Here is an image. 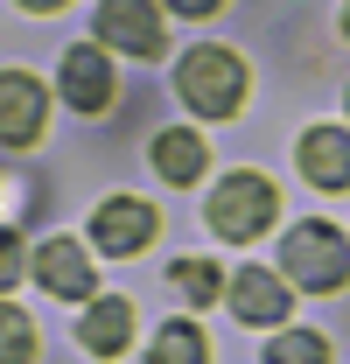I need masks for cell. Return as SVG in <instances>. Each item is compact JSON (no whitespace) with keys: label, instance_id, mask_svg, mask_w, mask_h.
<instances>
[{"label":"cell","instance_id":"1","mask_svg":"<svg viewBox=\"0 0 350 364\" xmlns=\"http://www.w3.org/2000/svg\"><path fill=\"white\" fill-rule=\"evenodd\" d=\"M273 218H280V196H273V182L253 176V168H238V176H224L218 189H211V231L231 238V245H253Z\"/></svg>","mask_w":350,"mask_h":364},{"label":"cell","instance_id":"18","mask_svg":"<svg viewBox=\"0 0 350 364\" xmlns=\"http://www.w3.org/2000/svg\"><path fill=\"white\" fill-rule=\"evenodd\" d=\"M344 28H350V7H344Z\"/></svg>","mask_w":350,"mask_h":364},{"label":"cell","instance_id":"8","mask_svg":"<svg viewBox=\"0 0 350 364\" xmlns=\"http://www.w3.org/2000/svg\"><path fill=\"white\" fill-rule=\"evenodd\" d=\"M302 176L315 189H350V134L344 127H308L302 134Z\"/></svg>","mask_w":350,"mask_h":364},{"label":"cell","instance_id":"16","mask_svg":"<svg viewBox=\"0 0 350 364\" xmlns=\"http://www.w3.org/2000/svg\"><path fill=\"white\" fill-rule=\"evenodd\" d=\"M28 358H36V322L0 301V364H28Z\"/></svg>","mask_w":350,"mask_h":364},{"label":"cell","instance_id":"11","mask_svg":"<svg viewBox=\"0 0 350 364\" xmlns=\"http://www.w3.org/2000/svg\"><path fill=\"white\" fill-rule=\"evenodd\" d=\"M78 343H85L91 358H120L133 343V309L127 301H91L85 322H78Z\"/></svg>","mask_w":350,"mask_h":364},{"label":"cell","instance_id":"13","mask_svg":"<svg viewBox=\"0 0 350 364\" xmlns=\"http://www.w3.org/2000/svg\"><path fill=\"white\" fill-rule=\"evenodd\" d=\"M147 364H211V350H203V329H189V322H161V336H154Z\"/></svg>","mask_w":350,"mask_h":364},{"label":"cell","instance_id":"9","mask_svg":"<svg viewBox=\"0 0 350 364\" xmlns=\"http://www.w3.org/2000/svg\"><path fill=\"white\" fill-rule=\"evenodd\" d=\"M63 98L78 112H105L112 105V70H105V49H63Z\"/></svg>","mask_w":350,"mask_h":364},{"label":"cell","instance_id":"10","mask_svg":"<svg viewBox=\"0 0 350 364\" xmlns=\"http://www.w3.org/2000/svg\"><path fill=\"white\" fill-rule=\"evenodd\" d=\"M231 316H238V322H260V329L287 322V287H280V280H273L266 267L231 273Z\"/></svg>","mask_w":350,"mask_h":364},{"label":"cell","instance_id":"17","mask_svg":"<svg viewBox=\"0 0 350 364\" xmlns=\"http://www.w3.org/2000/svg\"><path fill=\"white\" fill-rule=\"evenodd\" d=\"M28 273V259H21V231H0V287H14Z\"/></svg>","mask_w":350,"mask_h":364},{"label":"cell","instance_id":"6","mask_svg":"<svg viewBox=\"0 0 350 364\" xmlns=\"http://www.w3.org/2000/svg\"><path fill=\"white\" fill-rule=\"evenodd\" d=\"M154 203H140V196H105L98 203V218H91V238H98V252H140L147 238H154Z\"/></svg>","mask_w":350,"mask_h":364},{"label":"cell","instance_id":"12","mask_svg":"<svg viewBox=\"0 0 350 364\" xmlns=\"http://www.w3.org/2000/svg\"><path fill=\"white\" fill-rule=\"evenodd\" d=\"M203 161H211V147L189 134V127H169V134H154V168L169 182H196L203 176Z\"/></svg>","mask_w":350,"mask_h":364},{"label":"cell","instance_id":"2","mask_svg":"<svg viewBox=\"0 0 350 364\" xmlns=\"http://www.w3.org/2000/svg\"><path fill=\"white\" fill-rule=\"evenodd\" d=\"M175 91H182L203 119L238 112V98H245V63H238V49H189L182 70H175Z\"/></svg>","mask_w":350,"mask_h":364},{"label":"cell","instance_id":"14","mask_svg":"<svg viewBox=\"0 0 350 364\" xmlns=\"http://www.w3.org/2000/svg\"><path fill=\"white\" fill-rule=\"evenodd\" d=\"M169 273H175V287H182L196 309H203V301H218V294H231V287H224V267H211V259H175Z\"/></svg>","mask_w":350,"mask_h":364},{"label":"cell","instance_id":"7","mask_svg":"<svg viewBox=\"0 0 350 364\" xmlns=\"http://www.w3.org/2000/svg\"><path fill=\"white\" fill-rule=\"evenodd\" d=\"M36 280H43L49 294H63V301H85L91 287H98V273H91V259H85L78 238H49V245H36Z\"/></svg>","mask_w":350,"mask_h":364},{"label":"cell","instance_id":"4","mask_svg":"<svg viewBox=\"0 0 350 364\" xmlns=\"http://www.w3.org/2000/svg\"><path fill=\"white\" fill-rule=\"evenodd\" d=\"M43 119H49V98L28 70H0V140L7 147H28L43 140Z\"/></svg>","mask_w":350,"mask_h":364},{"label":"cell","instance_id":"5","mask_svg":"<svg viewBox=\"0 0 350 364\" xmlns=\"http://www.w3.org/2000/svg\"><path fill=\"white\" fill-rule=\"evenodd\" d=\"M98 43L127 49V56H154L161 49V7H140V0H105L98 7Z\"/></svg>","mask_w":350,"mask_h":364},{"label":"cell","instance_id":"3","mask_svg":"<svg viewBox=\"0 0 350 364\" xmlns=\"http://www.w3.org/2000/svg\"><path fill=\"white\" fill-rule=\"evenodd\" d=\"M280 273H295L302 287L329 294V287H344V280H350V245L329 225H295V231H287V245H280Z\"/></svg>","mask_w":350,"mask_h":364},{"label":"cell","instance_id":"15","mask_svg":"<svg viewBox=\"0 0 350 364\" xmlns=\"http://www.w3.org/2000/svg\"><path fill=\"white\" fill-rule=\"evenodd\" d=\"M266 364H329V343H322L315 329H280V336L266 343Z\"/></svg>","mask_w":350,"mask_h":364}]
</instances>
